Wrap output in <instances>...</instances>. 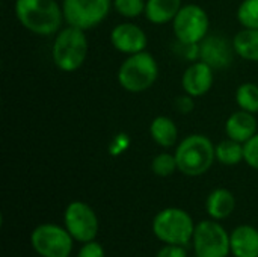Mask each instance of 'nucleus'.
<instances>
[{
    "instance_id": "7ed1b4c3",
    "label": "nucleus",
    "mask_w": 258,
    "mask_h": 257,
    "mask_svg": "<svg viewBox=\"0 0 258 257\" xmlns=\"http://www.w3.org/2000/svg\"><path fill=\"white\" fill-rule=\"evenodd\" d=\"M216 145L203 133H192L184 136L175 145V159L178 171L189 177L206 174L216 161Z\"/></svg>"
},
{
    "instance_id": "39448f33",
    "label": "nucleus",
    "mask_w": 258,
    "mask_h": 257,
    "mask_svg": "<svg viewBox=\"0 0 258 257\" xmlns=\"http://www.w3.org/2000/svg\"><path fill=\"white\" fill-rule=\"evenodd\" d=\"M153 232L165 244L184 247L194 239L195 224L186 211L180 208H166L154 217Z\"/></svg>"
},
{
    "instance_id": "20e7f679",
    "label": "nucleus",
    "mask_w": 258,
    "mask_h": 257,
    "mask_svg": "<svg viewBox=\"0 0 258 257\" xmlns=\"http://www.w3.org/2000/svg\"><path fill=\"white\" fill-rule=\"evenodd\" d=\"M159 79V64L156 58L144 50L127 56L116 73L119 86L132 94H141L154 86Z\"/></svg>"
},
{
    "instance_id": "4be33fe9",
    "label": "nucleus",
    "mask_w": 258,
    "mask_h": 257,
    "mask_svg": "<svg viewBox=\"0 0 258 257\" xmlns=\"http://www.w3.org/2000/svg\"><path fill=\"white\" fill-rule=\"evenodd\" d=\"M151 171L157 177H169V176H172L175 171H178L175 155L168 153V151H162V153L156 155L153 158V161H151Z\"/></svg>"
},
{
    "instance_id": "f257e3e1",
    "label": "nucleus",
    "mask_w": 258,
    "mask_h": 257,
    "mask_svg": "<svg viewBox=\"0 0 258 257\" xmlns=\"http://www.w3.org/2000/svg\"><path fill=\"white\" fill-rule=\"evenodd\" d=\"M14 12L18 23L38 36H54L65 23L57 0H14Z\"/></svg>"
},
{
    "instance_id": "2eb2a0df",
    "label": "nucleus",
    "mask_w": 258,
    "mask_h": 257,
    "mask_svg": "<svg viewBox=\"0 0 258 257\" xmlns=\"http://www.w3.org/2000/svg\"><path fill=\"white\" fill-rule=\"evenodd\" d=\"M231 253L236 257H258V230L243 224L230 235Z\"/></svg>"
},
{
    "instance_id": "aec40b11",
    "label": "nucleus",
    "mask_w": 258,
    "mask_h": 257,
    "mask_svg": "<svg viewBox=\"0 0 258 257\" xmlns=\"http://www.w3.org/2000/svg\"><path fill=\"white\" fill-rule=\"evenodd\" d=\"M216 161L225 167H234L240 162H245V148L242 142H237L234 139H224L219 144H216Z\"/></svg>"
},
{
    "instance_id": "423d86ee",
    "label": "nucleus",
    "mask_w": 258,
    "mask_h": 257,
    "mask_svg": "<svg viewBox=\"0 0 258 257\" xmlns=\"http://www.w3.org/2000/svg\"><path fill=\"white\" fill-rule=\"evenodd\" d=\"M171 24L177 41L187 45L200 44L210 30L209 14L203 6L197 3L183 5Z\"/></svg>"
},
{
    "instance_id": "4468645a",
    "label": "nucleus",
    "mask_w": 258,
    "mask_h": 257,
    "mask_svg": "<svg viewBox=\"0 0 258 257\" xmlns=\"http://www.w3.org/2000/svg\"><path fill=\"white\" fill-rule=\"evenodd\" d=\"M258 124L255 114L239 109L233 112L225 121V135L230 139L245 144L257 133Z\"/></svg>"
},
{
    "instance_id": "393cba45",
    "label": "nucleus",
    "mask_w": 258,
    "mask_h": 257,
    "mask_svg": "<svg viewBox=\"0 0 258 257\" xmlns=\"http://www.w3.org/2000/svg\"><path fill=\"white\" fill-rule=\"evenodd\" d=\"M245 148V164L258 171V132L243 144Z\"/></svg>"
},
{
    "instance_id": "1a4fd4ad",
    "label": "nucleus",
    "mask_w": 258,
    "mask_h": 257,
    "mask_svg": "<svg viewBox=\"0 0 258 257\" xmlns=\"http://www.w3.org/2000/svg\"><path fill=\"white\" fill-rule=\"evenodd\" d=\"M73 236L57 224H41L30 235V244L41 257H70Z\"/></svg>"
},
{
    "instance_id": "9d476101",
    "label": "nucleus",
    "mask_w": 258,
    "mask_h": 257,
    "mask_svg": "<svg viewBox=\"0 0 258 257\" xmlns=\"http://www.w3.org/2000/svg\"><path fill=\"white\" fill-rule=\"evenodd\" d=\"M65 229L79 242H91L98 235V218L94 209L83 201H71L65 209Z\"/></svg>"
},
{
    "instance_id": "a211bd4d",
    "label": "nucleus",
    "mask_w": 258,
    "mask_h": 257,
    "mask_svg": "<svg viewBox=\"0 0 258 257\" xmlns=\"http://www.w3.org/2000/svg\"><path fill=\"white\" fill-rule=\"evenodd\" d=\"M236 208V198L233 195V192H230L225 188H218L213 189L206 201V209L207 214L210 215L212 220L221 221V220H227Z\"/></svg>"
},
{
    "instance_id": "5701e85b",
    "label": "nucleus",
    "mask_w": 258,
    "mask_h": 257,
    "mask_svg": "<svg viewBox=\"0 0 258 257\" xmlns=\"http://www.w3.org/2000/svg\"><path fill=\"white\" fill-rule=\"evenodd\" d=\"M236 17L242 27L258 29V0H242Z\"/></svg>"
},
{
    "instance_id": "f8f14e48",
    "label": "nucleus",
    "mask_w": 258,
    "mask_h": 257,
    "mask_svg": "<svg viewBox=\"0 0 258 257\" xmlns=\"http://www.w3.org/2000/svg\"><path fill=\"white\" fill-rule=\"evenodd\" d=\"M200 58L198 61L206 62L215 70H224L233 64L234 59V48L233 42L228 41L222 35L209 33L200 44H198Z\"/></svg>"
},
{
    "instance_id": "6e6552de",
    "label": "nucleus",
    "mask_w": 258,
    "mask_h": 257,
    "mask_svg": "<svg viewBox=\"0 0 258 257\" xmlns=\"http://www.w3.org/2000/svg\"><path fill=\"white\" fill-rule=\"evenodd\" d=\"M194 250L197 257H227L231 251L230 236L216 220H206L195 226Z\"/></svg>"
},
{
    "instance_id": "a878e982",
    "label": "nucleus",
    "mask_w": 258,
    "mask_h": 257,
    "mask_svg": "<svg viewBox=\"0 0 258 257\" xmlns=\"http://www.w3.org/2000/svg\"><path fill=\"white\" fill-rule=\"evenodd\" d=\"M77 257H106V253H104V248L101 244L95 242V241H91V242H86L80 251Z\"/></svg>"
},
{
    "instance_id": "cd10ccee",
    "label": "nucleus",
    "mask_w": 258,
    "mask_h": 257,
    "mask_svg": "<svg viewBox=\"0 0 258 257\" xmlns=\"http://www.w3.org/2000/svg\"><path fill=\"white\" fill-rule=\"evenodd\" d=\"M156 257H187L186 250L183 248V245H171L166 244Z\"/></svg>"
},
{
    "instance_id": "412c9836",
    "label": "nucleus",
    "mask_w": 258,
    "mask_h": 257,
    "mask_svg": "<svg viewBox=\"0 0 258 257\" xmlns=\"http://www.w3.org/2000/svg\"><path fill=\"white\" fill-rule=\"evenodd\" d=\"M239 109L248 111L251 114H258V85L254 82L240 83L234 94Z\"/></svg>"
},
{
    "instance_id": "f3484780",
    "label": "nucleus",
    "mask_w": 258,
    "mask_h": 257,
    "mask_svg": "<svg viewBox=\"0 0 258 257\" xmlns=\"http://www.w3.org/2000/svg\"><path fill=\"white\" fill-rule=\"evenodd\" d=\"M181 6L183 0H147L144 15L150 23L156 26H163L172 23Z\"/></svg>"
},
{
    "instance_id": "dca6fc26",
    "label": "nucleus",
    "mask_w": 258,
    "mask_h": 257,
    "mask_svg": "<svg viewBox=\"0 0 258 257\" xmlns=\"http://www.w3.org/2000/svg\"><path fill=\"white\" fill-rule=\"evenodd\" d=\"M150 136L162 148L175 147L178 141V127L168 115H157L150 123Z\"/></svg>"
},
{
    "instance_id": "bb28decb",
    "label": "nucleus",
    "mask_w": 258,
    "mask_h": 257,
    "mask_svg": "<svg viewBox=\"0 0 258 257\" xmlns=\"http://www.w3.org/2000/svg\"><path fill=\"white\" fill-rule=\"evenodd\" d=\"M175 108H177V111H180L184 115L190 114L195 108V98L190 97L189 94H183L175 98Z\"/></svg>"
},
{
    "instance_id": "ddd939ff",
    "label": "nucleus",
    "mask_w": 258,
    "mask_h": 257,
    "mask_svg": "<svg viewBox=\"0 0 258 257\" xmlns=\"http://www.w3.org/2000/svg\"><path fill=\"white\" fill-rule=\"evenodd\" d=\"M215 83V68L203 61H194L181 76V88L184 94L194 98L206 95Z\"/></svg>"
},
{
    "instance_id": "6ab92c4d",
    "label": "nucleus",
    "mask_w": 258,
    "mask_h": 257,
    "mask_svg": "<svg viewBox=\"0 0 258 257\" xmlns=\"http://www.w3.org/2000/svg\"><path fill=\"white\" fill-rule=\"evenodd\" d=\"M234 53L249 62H258V29L242 27L231 39Z\"/></svg>"
},
{
    "instance_id": "9b49d317",
    "label": "nucleus",
    "mask_w": 258,
    "mask_h": 257,
    "mask_svg": "<svg viewBox=\"0 0 258 257\" xmlns=\"http://www.w3.org/2000/svg\"><path fill=\"white\" fill-rule=\"evenodd\" d=\"M110 44L112 47L122 53V55H135L139 52L147 50L148 45V36L147 32L133 21H124L116 24L110 30Z\"/></svg>"
},
{
    "instance_id": "0eeeda50",
    "label": "nucleus",
    "mask_w": 258,
    "mask_h": 257,
    "mask_svg": "<svg viewBox=\"0 0 258 257\" xmlns=\"http://www.w3.org/2000/svg\"><path fill=\"white\" fill-rule=\"evenodd\" d=\"M60 5L65 24L85 32L100 26L113 9V0H62Z\"/></svg>"
},
{
    "instance_id": "f03ea898",
    "label": "nucleus",
    "mask_w": 258,
    "mask_h": 257,
    "mask_svg": "<svg viewBox=\"0 0 258 257\" xmlns=\"http://www.w3.org/2000/svg\"><path fill=\"white\" fill-rule=\"evenodd\" d=\"M88 52L89 42L86 32L79 27L67 24L53 36L51 61L54 67L63 73L80 70L86 62Z\"/></svg>"
},
{
    "instance_id": "b1692460",
    "label": "nucleus",
    "mask_w": 258,
    "mask_h": 257,
    "mask_svg": "<svg viewBox=\"0 0 258 257\" xmlns=\"http://www.w3.org/2000/svg\"><path fill=\"white\" fill-rule=\"evenodd\" d=\"M147 0H113V9L125 20H135L145 14Z\"/></svg>"
}]
</instances>
